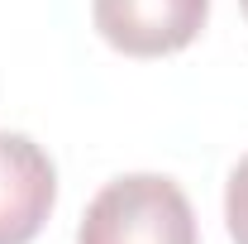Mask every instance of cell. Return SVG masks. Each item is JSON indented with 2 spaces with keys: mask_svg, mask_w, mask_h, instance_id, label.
Returning <instances> with one entry per match:
<instances>
[{
  "mask_svg": "<svg viewBox=\"0 0 248 244\" xmlns=\"http://www.w3.org/2000/svg\"><path fill=\"white\" fill-rule=\"evenodd\" d=\"M77 244H196V211L172 177L129 173L95 192Z\"/></svg>",
  "mask_w": 248,
  "mask_h": 244,
  "instance_id": "cell-1",
  "label": "cell"
},
{
  "mask_svg": "<svg viewBox=\"0 0 248 244\" xmlns=\"http://www.w3.org/2000/svg\"><path fill=\"white\" fill-rule=\"evenodd\" d=\"M224 220H229V240L248 244V158L229 173V192H224Z\"/></svg>",
  "mask_w": 248,
  "mask_h": 244,
  "instance_id": "cell-4",
  "label": "cell"
},
{
  "mask_svg": "<svg viewBox=\"0 0 248 244\" xmlns=\"http://www.w3.org/2000/svg\"><path fill=\"white\" fill-rule=\"evenodd\" d=\"M210 0H91V19L110 48L129 58H167L196 43Z\"/></svg>",
  "mask_w": 248,
  "mask_h": 244,
  "instance_id": "cell-2",
  "label": "cell"
},
{
  "mask_svg": "<svg viewBox=\"0 0 248 244\" xmlns=\"http://www.w3.org/2000/svg\"><path fill=\"white\" fill-rule=\"evenodd\" d=\"M244 15H248V0H244Z\"/></svg>",
  "mask_w": 248,
  "mask_h": 244,
  "instance_id": "cell-5",
  "label": "cell"
},
{
  "mask_svg": "<svg viewBox=\"0 0 248 244\" xmlns=\"http://www.w3.org/2000/svg\"><path fill=\"white\" fill-rule=\"evenodd\" d=\"M58 201L53 158L29 134L0 129V244H29Z\"/></svg>",
  "mask_w": 248,
  "mask_h": 244,
  "instance_id": "cell-3",
  "label": "cell"
}]
</instances>
